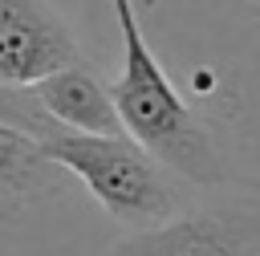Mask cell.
<instances>
[{"label":"cell","instance_id":"6da1fadb","mask_svg":"<svg viewBox=\"0 0 260 256\" xmlns=\"http://www.w3.org/2000/svg\"><path fill=\"white\" fill-rule=\"evenodd\" d=\"M114 16H118V33H122V73L110 85L122 134L134 138L146 154H154L167 171H175L187 183H223V163L203 130V122L195 118V110L179 98V89L171 85L167 69L158 65V57L150 53L134 4L130 0H110Z\"/></svg>","mask_w":260,"mask_h":256},{"label":"cell","instance_id":"7a4b0ae2","mask_svg":"<svg viewBox=\"0 0 260 256\" xmlns=\"http://www.w3.org/2000/svg\"><path fill=\"white\" fill-rule=\"evenodd\" d=\"M41 150L61 171L77 175L106 215L130 232L154 228L179 211V191L167 179V167L126 134H73L53 126L41 138Z\"/></svg>","mask_w":260,"mask_h":256},{"label":"cell","instance_id":"3957f363","mask_svg":"<svg viewBox=\"0 0 260 256\" xmlns=\"http://www.w3.org/2000/svg\"><path fill=\"white\" fill-rule=\"evenodd\" d=\"M114 256H260V207H203L138 228L114 244Z\"/></svg>","mask_w":260,"mask_h":256},{"label":"cell","instance_id":"277c9868","mask_svg":"<svg viewBox=\"0 0 260 256\" xmlns=\"http://www.w3.org/2000/svg\"><path fill=\"white\" fill-rule=\"evenodd\" d=\"M73 61H81L77 37L45 0H0V85L28 89Z\"/></svg>","mask_w":260,"mask_h":256},{"label":"cell","instance_id":"5b68a950","mask_svg":"<svg viewBox=\"0 0 260 256\" xmlns=\"http://www.w3.org/2000/svg\"><path fill=\"white\" fill-rule=\"evenodd\" d=\"M28 89L37 98V106L49 114V122L61 126V130H73V134H122L110 85L81 61L45 73Z\"/></svg>","mask_w":260,"mask_h":256},{"label":"cell","instance_id":"8992f818","mask_svg":"<svg viewBox=\"0 0 260 256\" xmlns=\"http://www.w3.org/2000/svg\"><path fill=\"white\" fill-rule=\"evenodd\" d=\"M61 167L41 150V138H32L20 126L0 122V191L8 195H45L57 183Z\"/></svg>","mask_w":260,"mask_h":256},{"label":"cell","instance_id":"52a82bcc","mask_svg":"<svg viewBox=\"0 0 260 256\" xmlns=\"http://www.w3.org/2000/svg\"><path fill=\"white\" fill-rule=\"evenodd\" d=\"M0 122L20 126V130H28L32 138H45V134L53 130V122H49V114L37 106L32 89H12V85H0Z\"/></svg>","mask_w":260,"mask_h":256}]
</instances>
